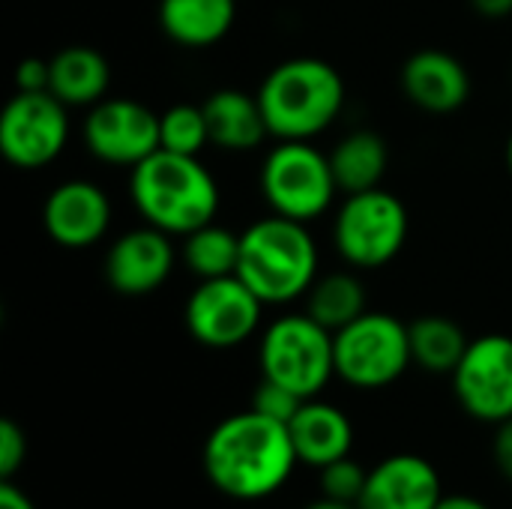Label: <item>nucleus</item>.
Masks as SVG:
<instances>
[{
    "label": "nucleus",
    "mask_w": 512,
    "mask_h": 509,
    "mask_svg": "<svg viewBox=\"0 0 512 509\" xmlns=\"http://www.w3.org/2000/svg\"><path fill=\"white\" fill-rule=\"evenodd\" d=\"M402 90L405 96L429 111L450 114L459 111L471 96V75L459 57L441 48H423L411 54L402 66Z\"/></svg>",
    "instance_id": "obj_16"
},
{
    "label": "nucleus",
    "mask_w": 512,
    "mask_h": 509,
    "mask_svg": "<svg viewBox=\"0 0 512 509\" xmlns=\"http://www.w3.org/2000/svg\"><path fill=\"white\" fill-rule=\"evenodd\" d=\"M258 102L273 138L309 141L342 114L345 81L327 60L294 57L270 69L258 87Z\"/></svg>",
    "instance_id": "obj_4"
},
{
    "label": "nucleus",
    "mask_w": 512,
    "mask_h": 509,
    "mask_svg": "<svg viewBox=\"0 0 512 509\" xmlns=\"http://www.w3.org/2000/svg\"><path fill=\"white\" fill-rule=\"evenodd\" d=\"M111 81L108 60L90 45H69L51 57V93L69 108H93Z\"/></svg>",
    "instance_id": "obj_20"
},
{
    "label": "nucleus",
    "mask_w": 512,
    "mask_h": 509,
    "mask_svg": "<svg viewBox=\"0 0 512 509\" xmlns=\"http://www.w3.org/2000/svg\"><path fill=\"white\" fill-rule=\"evenodd\" d=\"M297 462L288 426L252 408L222 420L204 444L207 480L234 501L276 495L291 480Z\"/></svg>",
    "instance_id": "obj_1"
},
{
    "label": "nucleus",
    "mask_w": 512,
    "mask_h": 509,
    "mask_svg": "<svg viewBox=\"0 0 512 509\" xmlns=\"http://www.w3.org/2000/svg\"><path fill=\"white\" fill-rule=\"evenodd\" d=\"M411 357L420 369L435 375H453L468 351L465 330L444 315H423L408 324Z\"/></svg>",
    "instance_id": "obj_22"
},
{
    "label": "nucleus",
    "mask_w": 512,
    "mask_h": 509,
    "mask_svg": "<svg viewBox=\"0 0 512 509\" xmlns=\"http://www.w3.org/2000/svg\"><path fill=\"white\" fill-rule=\"evenodd\" d=\"M336 378L357 390H381L405 375L414 363L408 324L384 312H363L333 333Z\"/></svg>",
    "instance_id": "obj_6"
},
{
    "label": "nucleus",
    "mask_w": 512,
    "mask_h": 509,
    "mask_svg": "<svg viewBox=\"0 0 512 509\" xmlns=\"http://www.w3.org/2000/svg\"><path fill=\"white\" fill-rule=\"evenodd\" d=\"M261 192L273 213L312 222L336 201V177L330 156L309 141H279L261 162Z\"/></svg>",
    "instance_id": "obj_7"
},
{
    "label": "nucleus",
    "mask_w": 512,
    "mask_h": 509,
    "mask_svg": "<svg viewBox=\"0 0 512 509\" xmlns=\"http://www.w3.org/2000/svg\"><path fill=\"white\" fill-rule=\"evenodd\" d=\"M204 117H207V129H210V144H216L228 153L255 150L270 135L258 93L249 96L234 87L216 90L204 102Z\"/></svg>",
    "instance_id": "obj_18"
},
{
    "label": "nucleus",
    "mask_w": 512,
    "mask_h": 509,
    "mask_svg": "<svg viewBox=\"0 0 512 509\" xmlns=\"http://www.w3.org/2000/svg\"><path fill=\"white\" fill-rule=\"evenodd\" d=\"M288 432H291L297 459L318 471L336 459L351 456V447H354V426L348 414L318 399H306L300 405V411L288 423Z\"/></svg>",
    "instance_id": "obj_17"
},
{
    "label": "nucleus",
    "mask_w": 512,
    "mask_h": 509,
    "mask_svg": "<svg viewBox=\"0 0 512 509\" xmlns=\"http://www.w3.org/2000/svg\"><path fill=\"white\" fill-rule=\"evenodd\" d=\"M69 141V105L51 90L21 93L0 111V153L9 165L36 171L51 165Z\"/></svg>",
    "instance_id": "obj_9"
},
{
    "label": "nucleus",
    "mask_w": 512,
    "mask_h": 509,
    "mask_svg": "<svg viewBox=\"0 0 512 509\" xmlns=\"http://www.w3.org/2000/svg\"><path fill=\"white\" fill-rule=\"evenodd\" d=\"M261 297L234 273L201 279L186 300V330L195 342L225 351L243 345L261 324Z\"/></svg>",
    "instance_id": "obj_10"
},
{
    "label": "nucleus",
    "mask_w": 512,
    "mask_h": 509,
    "mask_svg": "<svg viewBox=\"0 0 512 509\" xmlns=\"http://www.w3.org/2000/svg\"><path fill=\"white\" fill-rule=\"evenodd\" d=\"M42 225L63 249H87L99 243L111 225V201L90 180H66L54 186L42 204Z\"/></svg>",
    "instance_id": "obj_14"
},
{
    "label": "nucleus",
    "mask_w": 512,
    "mask_h": 509,
    "mask_svg": "<svg viewBox=\"0 0 512 509\" xmlns=\"http://www.w3.org/2000/svg\"><path fill=\"white\" fill-rule=\"evenodd\" d=\"M237 276L261 297L264 306H282L306 291L318 279V246L306 231V222L288 216H267L240 234Z\"/></svg>",
    "instance_id": "obj_3"
},
{
    "label": "nucleus",
    "mask_w": 512,
    "mask_h": 509,
    "mask_svg": "<svg viewBox=\"0 0 512 509\" xmlns=\"http://www.w3.org/2000/svg\"><path fill=\"white\" fill-rule=\"evenodd\" d=\"M159 135H162V150L198 156L210 144L204 105L183 102V105L168 108L165 114H159Z\"/></svg>",
    "instance_id": "obj_25"
},
{
    "label": "nucleus",
    "mask_w": 512,
    "mask_h": 509,
    "mask_svg": "<svg viewBox=\"0 0 512 509\" xmlns=\"http://www.w3.org/2000/svg\"><path fill=\"white\" fill-rule=\"evenodd\" d=\"M0 509H36L33 501L12 483V480H0Z\"/></svg>",
    "instance_id": "obj_31"
},
{
    "label": "nucleus",
    "mask_w": 512,
    "mask_h": 509,
    "mask_svg": "<svg viewBox=\"0 0 512 509\" xmlns=\"http://www.w3.org/2000/svg\"><path fill=\"white\" fill-rule=\"evenodd\" d=\"M387 162H390L387 141L369 129H357V132L345 135L330 153V168H333L336 186L348 195L378 189L381 177L387 174Z\"/></svg>",
    "instance_id": "obj_21"
},
{
    "label": "nucleus",
    "mask_w": 512,
    "mask_h": 509,
    "mask_svg": "<svg viewBox=\"0 0 512 509\" xmlns=\"http://www.w3.org/2000/svg\"><path fill=\"white\" fill-rule=\"evenodd\" d=\"M459 405L480 423H504L512 417V339L501 333L480 336L468 345L453 372Z\"/></svg>",
    "instance_id": "obj_12"
},
{
    "label": "nucleus",
    "mask_w": 512,
    "mask_h": 509,
    "mask_svg": "<svg viewBox=\"0 0 512 509\" xmlns=\"http://www.w3.org/2000/svg\"><path fill=\"white\" fill-rule=\"evenodd\" d=\"M84 147L105 165L135 168L162 150L159 114L135 99H99L81 126Z\"/></svg>",
    "instance_id": "obj_11"
},
{
    "label": "nucleus",
    "mask_w": 512,
    "mask_h": 509,
    "mask_svg": "<svg viewBox=\"0 0 512 509\" xmlns=\"http://www.w3.org/2000/svg\"><path fill=\"white\" fill-rule=\"evenodd\" d=\"M492 456H495L498 471L512 483V417L498 423V432H495V441H492Z\"/></svg>",
    "instance_id": "obj_30"
},
{
    "label": "nucleus",
    "mask_w": 512,
    "mask_h": 509,
    "mask_svg": "<svg viewBox=\"0 0 512 509\" xmlns=\"http://www.w3.org/2000/svg\"><path fill=\"white\" fill-rule=\"evenodd\" d=\"M471 6L486 18H504L512 12V0H471Z\"/></svg>",
    "instance_id": "obj_32"
},
{
    "label": "nucleus",
    "mask_w": 512,
    "mask_h": 509,
    "mask_svg": "<svg viewBox=\"0 0 512 509\" xmlns=\"http://www.w3.org/2000/svg\"><path fill=\"white\" fill-rule=\"evenodd\" d=\"M237 0H159V27L186 48H207L228 36Z\"/></svg>",
    "instance_id": "obj_19"
},
{
    "label": "nucleus",
    "mask_w": 512,
    "mask_h": 509,
    "mask_svg": "<svg viewBox=\"0 0 512 509\" xmlns=\"http://www.w3.org/2000/svg\"><path fill=\"white\" fill-rule=\"evenodd\" d=\"M435 509H489L483 501L471 498V495H444L441 504Z\"/></svg>",
    "instance_id": "obj_33"
},
{
    "label": "nucleus",
    "mask_w": 512,
    "mask_h": 509,
    "mask_svg": "<svg viewBox=\"0 0 512 509\" xmlns=\"http://www.w3.org/2000/svg\"><path fill=\"white\" fill-rule=\"evenodd\" d=\"M303 509H357V507L342 504V501H333V498H321V501H315V504H309V507H303Z\"/></svg>",
    "instance_id": "obj_34"
},
{
    "label": "nucleus",
    "mask_w": 512,
    "mask_h": 509,
    "mask_svg": "<svg viewBox=\"0 0 512 509\" xmlns=\"http://www.w3.org/2000/svg\"><path fill=\"white\" fill-rule=\"evenodd\" d=\"M507 168H510V174H512V135H510V141H507Z\"/></svg>",
    "instance_id": "obj_35"
},
{
    "label": "nucleus",
    "mask_w": 512,
    "mask_h": 509,
    "mask_svg": "<svg viewBox=\"0 0 512 509\" xmlns=\"http://www.w3.org/2000/svg\"><path fill=\"white\" fill-rule=\"evenodd\" d=\"M441 498L435 465L414 453H396L369 471L357 509H435Z\"/></svg>",
    "instance_id": "obj_15"
},
{
    "label": "nucleus",
    "mask_w": 512,
    "mask_h": 509,
    "mask_svg": "<svg viewBox=\"0 0 512 509\" xmlns=\"http://www.w3.org/2000/svg\"><path fill=\"white\" fill-rule=\"evenodd\" d=\"M129 195L147 225L186 237L219 213V186L198 156L156 150L132 168Z\"/></svg>",
    "instance_id": "obj_2"
},
{
    "label": "nucleus",
    "mask_w": 512,
    "mask_h": 509,
    "mask_svg": "<svg viewBox=\"0 0 512 509\" xmlns=\"http://www.w3.org/2000/svg\"><path fill=\"white\" fill-rule=\"evenodd\" d=\"M27 459V435L15 420H0V480H12Z\"/></svg>",
    "instance_id": "obj_28"
},
{
    "label": "nucleus",
    "mask_w": 512,
    "mask_h": 509,
    "mask_svg": "<svg viewBox=\"0 0 512 509\" xmlns=\"http://www.w3.org/2000/svg\"><path fill=\"white\" fill-rule=\"evenodd\" d=\"M366 309V288L354 273H330L315 279L306 291V315H312L330 333H339L357 321Z\"/></svg>",
    "instance_id": "obj_23"
},
{
    "label": "nucleus",
    "mask_w": 512,
    "mask_h": 509,
    "mask_svg": "<svg viewBox=\"0 0 512 509\" xmlns=\"http://www.w3.org/2000/svg\"><path fill=\"white\" fill-rule=\"evenodd\" d=\"M408 240V210L387 189L354 192L333 219V243L339 255L360 270L390 264Z\"/></svg>",
    "instance_id": "obj_8"
},
{
    "label": "nucleus",
    "mask_w": 512,
    "mask_h": 509,
    "mask_svg": "<svg viewBox=\"0 0 512 509\" xmlns=\"http://www.w3.org/2000/svg\"><path fill=\"white\" fill-rule=\"evenodd\" d=\"M15 90H21V93H45V90H51V60L24 57L15 66Z\"/></svg>",
    "instance_id": "obj_29"
},
{
    "label": "nucleus",
    "mask_w": 512,
    "mask_h": 509,
    "mask_svg": "<svg viewBox=\"0 0 512 509\" xmlns=\"http://www.w3.org/2000/svg\"><path fill=\"white\" fill-rule=\"evenodd\" d=\"M261 375L300 399H315L336 375L333 333L312 315H282L261 336Z\"/></svg>",
    "instance_id": "obj_5"
},
{
    "label": "nucleus",
    "mask_w": 512,
    "mask_h": 509,
    "mask_svg": "<svg viewBox=\"0 0 512 509\" xmlns=\"http://www.w3.org/2000/svg\"><path fill=\"white\" fill-rule=\"evenodd\" d=\"M180 258L198 279H219L234 276L240 264V234L207 222L198 231L183 237Z\"/></svg>",
    "instance_id": "obj_24"
},
{
    "label": "nucleus",
    "mask_w": 512,
    "mask_h": 509,
    "mask_svg": "<svg viewBox=\"0 0 512 509\" xmlns=\"http://www.w3.org/2000/svg\"><path fill=\"white\" fill-rule=\"evenodd\" d=\"M177 252L171 234L144 225L117 237L105 255V279L117 294L144 297L162 288L174 270Z\"/></svg>",
    "instance_id": "obj_13"
},
{
    "label": "nucleus",
    "mask_w": 512,
    "mask_h": 509,
    "mask_svg": "<svg viewBox=\"0 0 512 509\" xmlns=\"http://www.w3.org/2000/svg\"><path fill=\"white\" fill-rule=\"evenodd\" d=\"M366 480H369V471L360 462H354L351 456H345V459H336L321 468V495L357 507V501L366 489Z\"/></svg>",
    "instance_id": "obj_26"
},
{
    "label": "nucleus",
    "mask_w": 512,
    "mask_h": 509,
    "mask_svg": "<svg viewBox=\"0 0 512 509\" xmlns=\"http://www.w3.org/2000/svg\"><path fill=\"white\" fill-rule=\"evenodd\" d=\"M303 402L306 399H300L297 393H291L288 387H282V384H276L270 378H261V384L252 393V411H258V414H264L270 420H279L285 426L294 420V414L300 411Z\"/></svg>",
    "instance_id": "obj_27"
}]
</instances>
